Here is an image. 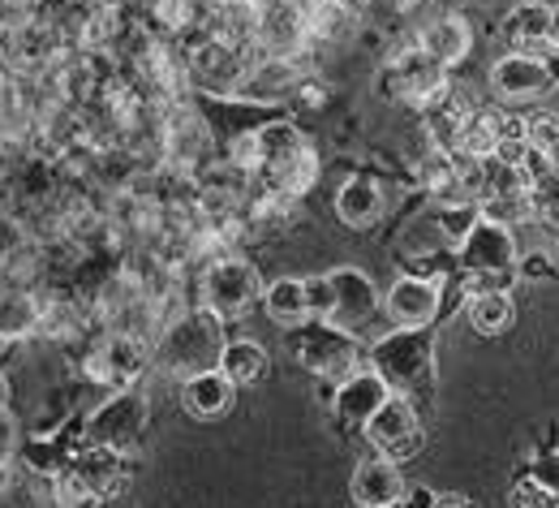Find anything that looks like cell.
Instances as JSON below:
<instances>
[{
    "label": "cell",
    "mask_w": 559,
    "mask_h": 508,
    "mask_svg": "<svg viewBox=\"0 0 559 508\" xmlns=\"http://www.w3.org/2000/svg\"><path fill=\"white\" fill-rule=\"evenodd\" d=\"M512 233L495 220H478V228L461 241V259L469 272H499V268H512Z\"/></svg>",
    "instance_id": "13"
},
{
    "label": "cell",
    "mask_w": 559,
    "mask_h": 508,
    "mask_svg": "<svg viewBox=\"0 0 559 508\" xmlns=\"http://www.w3.org/2000/svg\"><path fill=\"white\" fill-rule=\"evenodd\" d=\"M4 405H9V379H4V370H0V414H4Z\"/></svg>",
    "instance_id": "33"
},
{
    "label": "cell",
    "mask_w": 559,
    "mask_h": 508,
    "mask_svg": "<svg viewBox=\"0 0 559 508\" xmlns=\"http://www.w3.org/2000/svg\"><path fill=\"white\" fill-rule=\"evenodd\" d=\"M366 436L370 444L379 448V457H388V461H405V457H414L421 448V423H418V410L405 401V397H388L379 410H374V418L366 423Z\"/></svg>",
    "instance_id": "2"
},
{
    "label": "cell",
    "mask_w": 559,
    "mask_h": 508,
    "mask_svg": "<svg viewBox=\"0 0 559 508\" xmlns=\"http://www.w3.org/2000/svg\"><path fill=\"white\" fill-rule=\"evenodd\" d=\"M478 220H483V203H474V199H452V203L439 212V228H443L448 241H465V237L478 228Z\"/></svg>",
    "instance_id": "23"
},
{
    "label": "cell",
    "mask_w": 559,
    "mask_h": 508,
    "mask_svg": "<svg viewBox=\"0 0 559 508\" xmlns=\"http://www.w3.org/2000/svg\"><path fill=\"white\" fill-rule=\"evenodd\" d=\"M142 366H146V350H142L139 336H112V341H104V345L91 354L86 370H91L99 383L126 392V388H134Z\"/></svg>",
    "instance_id": "10"
},
{
    "label": "cell",
    "mask_w": 559,
    "mask_h": 508,
    "mask_svg": "<svg viewBox=\"0 0 559 508\" xmlns=\"http://www.w3.org/2000/svg\"><path fill=\"white\" fill-rule=\"evenodd\" d=\"M551 272V259L547 255H530L525 263H521V276H547Z\"/></svg>",
    "instance_id": "29"
},
{
    "label": "cell",
    "mask_w": 559,
    "mask_h": 508,
    "mask_svg": "<svg viewBox=\"0 0 559 508\" xmlns=\"http://www.w3.org/2000/svg\"><path fill=\"white\" fill-rule=\"evenodd\" d=\"M297 151H306V143H301V134L293 130V126H284V121H272V126H263V130H254V168L267 177V173H276V168H284Z\"/></svg>",
    "instance_id": "18"
},
{
    "label": "cell",
    "mask_w": 559,
    "mask_h": 508,
    "mask_svg": "<svg viewBox=\"0 0 559 508\" xmlns=\"http://www.w3.org/2000/svg\"><path fill=\"white\" fill-rule=\"evenodd\" d=\"M388 397H392V388L379 370H353L349 379H341V388H336V414L353 427H366Z\"/></svg>",
    "instance_id": "12"
},
{
    "label": "cell",
    "mask_w": 559,
    "mask_h": 508,
    "mask_svg": "<svg viewBox=\"0 0 559 508\" xmlns=\"http://www.w3.org/2000/svg\"><path fill=\"white\" fill-rule=\"evenodd\" d=\"M357 26V9L349 0H306V31L310 39H345Z\"/></svg>",
    "instance_id": "20"
},
{
    "label": "cell",
    "mask_w": 559,
    "mask_h": 508,
    "mask_svg": "<svg viewBox=\"0 0 559 508\" xmlns=\"http://www.w3.org/2000/svg\"><path fill=\"white\" fill-rule=\"evenodd\" d=\"M547 48H551V52H559V4L551 9V39H547Z\"/></svg>",
    "instance_id": "32"
},
{
    "label": "cell",
    "mask_w": 559,
    "mask_h": 508,
    "mask_svg": "<svg viewBox=\"0 0 559 508\" xmlns=\"http://www.w3.org/2000/svg\"><path fill=\"white\" fill-rule=\"evenodd\" d=\"M469 26L461 22V17H439V22H430L426 31H421V44L418 48H426L443 70L448 66H456V61H465L469 57Z\"/></svg>",
    "instance_id": "17"
},
{
    "label": "cell",
    "mask_w": 559,
    "mask_h": 508,
    "mask_svg": "<svg viewBox=\"0 0 559 508\" xmlns=\"http://www.w3.org/2000/svg\"><path fill=\"white\" fill-rule=\"evenodd\" d=\"M146 414H151V405H146V397H139L134 388L112 392V401L91 418V439L99 448H108V452H121V448L139 444L142 427H146Z\"/></svg>",
    "instance_id": "3"
},
{
    "label": "cell",
    "mask_w": 559,
    "mask_h": 508,
    "mask_svg": "<svg viewBox=\"0 0 559 508\" xmlns=\"http://www.w3.org/2000/svg\"><path fill=\"white\" fill-rule=\"evenodd\" d=\"M13 108H17V91L0 78V117H13Z\"/></svg>",
    "instance_id": "30"
},
{
    "label": "cell",
    "mask_w": 559,
    "mask_h": 508,
    "mask_svg": "<svg viewBox=\"0 0 559 508\" xmlns=\"http://www.w3.org/2000/svg\"><path fill=\"white\" fill-rule=\"evenodd\" d=\"M490 82H495V91L503 99H538V95H547L556 86V73L534 52H512V57L495 61Z\"/></svg>",
    "instance_id": "8"
},
{
    "label": "cell",
    "mask_w": 559,
    "mask_h": 508,
    "mask_svg": "<svg viewBox=\"0 0 559 508\" xmlns=\"http://www.w3.org/2000/svg\"><path fill=\"white\" fill-rule=\"evenodd\" d=\"M383 310H388V319H392L396 328L421 332V328L439 315V290H435L430 281H421V276H405V281L392 285Z\"/></svg>",
    "instance_id": "11"
},
{
    "label": "cell",
    "mask_w": 559,
    "mask_h": 508,
    "mask_svg": "<svg viewBox=\"0 0 559 508\" xmlns=\"http://www.w3.org/2000/svg\"><path fill=\"white\" fill-rule=\"evenodd\" d=\"M99 500H104L99 487H95L82 470H66V474L57 479V505L61 508H95Z\"/></svg>",
    "instance_id": "24"
},
{
    "label": "cell",
    "mask_w": 559,
    "mask_h": 508,
    "mask_svg": "<svg viewBox=\"0 0 559 508\" xmlns=\"http://www.w3.org/2000/svg\"><path fill=\"white\" fill-rule=\"evenodd\" d=\"M435 508H469L465 496H435Z\"/></svg>",
    "instance_id": "31"
},
{
    "label": "cell",
    "mask_w": 559,
    "mask_h": 508,
    "mask_svg": "<svg viewBox=\"0 0 559 508\" xmlns=\"http://www.w3.org/2000/svg\"><path fill=\"white\" fill-rule=\"evenodd\" d=\"M512 508H559V500L556 496H547V492L530 479L525 487H516V492H512Z\"/></svg>",
    "instance_id": "28"
},
{
    "label": "cell",
    "mask_w": 559,
    "mask_h": 508,
    "mask_svg": "<svg viewBox=\"0 0 559 508\" xmlns=\"http://www.w3.org/2000/svg\"><path fill=\"white\" fill-rule=\"evenodd\" d=\"M254 44L263 48V57H293L301 44H310V31H306V4L297 0H263L259 4V35Z\"/></svg>",
    "instance_id": "5"
},
{
    "label": "cell",
    "mask_w": 559,
    "mask_h": 508,
    "mask_svg": "<svg viewBox=\"0 0 559 508\" xmlns=\"http://www.w3.org/2000/svg\"><path fill=\"white\" fill-rule=\"evenodd\" d=\"M349 496L357 508H401V500H405V479H401L396 461H388V457H366V461L353 470Z\"/></svg>",
    "instance_id": "9"
},
{
    "label": "cell",
    "mask_w": 559,
    "mask_h": 508,
    "mask_svg": "<svg viewBox=\"0 0 559 508\" xmlns=\"http://www.w3.org/2000/svg\"><path fill=\"white\" fill-rule=\"evenodd\" d=\"M530 479L547 492V496H556L559 500V452H547V457H538L534 461V470H530Z\"/></svg>",
    "instance_id": "27"
},
{
    "label": "cell",
    "mask_w": 559,
    "mask_h": 508,
    "mask_svg": "<svg viewBox=\"0 0 559 508\" xmlns=\"http://www.w3.org/2000/svg\"><path fill=\"white\" fill-rule=\"evenodd\" d=\"M418 181L426 190H452V181H456V164H452V151H426L418 164Z\"/></svg>",
    "instance_id": "25"
},
{
    "label": "cell",
    "mask_w": 559,
    "mask_h": 508,
    "mask_svg": "<svg viewBox=\"0 0 559 508\" xmlns=\"http://www.w3.org/2000/svg\"><path fill=\"white\" fill-rule=\"evenodd\" d=\"M383 208H388V199H383L379 181H370V177H349L341 186V194H336V216L345 220L349 228H370L374 220L383 216Z\"/></svg>",
    "instance_id": "16"
},
{
    "label": "cell",
    "mask_w": 559,
    "mask_h": 508,
    "mask_svg": "<svg viewBox=\"0 0 559 508\" xmlns=\"http://www.w3.org/2000/svg\"><path fill=\"white\" fill-rule=\"evenodd\" d=\"M306 293H310V319L328 323V315H332V285H328V276H310Z\"/></svg>",
    "instance_id": "26"
},
{
    "label": "cell",
    "mask_w": 559,
    "mask_h": 508,
    "mask_svg": "<svg viewBox=\"0 0 559 508\" xmlns=\"http://www.w3.org/2000/svg\"><path fill=\"white\" fill-rule=\"evenodd\" d=\"M383 82H388V91L392 95H401V99H435L448 82H443V66L426 52V48H405V52H396L392 57V66L383 73Z\"/></svg>",
    "instance_id": "7"
},
{
    "label": "cell",
    "mask_w": 559,
    "mask_h": 508,
    "mask_svg": "<svg viewBox=\"0 0 559 508\" xmlns=\"http://www.w3.org/2000/svg\"><path fill=\"white\" fill-rule=\"evenodd\" d=\"M219 370L233 379V388H250L267 375V350L259 341H233L219 354Z\"/></svg>",
    "instance_id": "21"
},
{
    "label": "cell",
    "mask_w": 559,
    "mask_h": 508,
    "mask_svg": "<svg viewBox=\"0 0 559 508\" xmlns=\"http://www.w3.org/2000/svg\"><path fill=\"white\" fill-rule=\"evenodd\" d=\"M328 285H332V315H328V323L336 332H361L374 319V310H379V293L370 285V276L353 272V268H341V272L328 276Z\"/></svg>",
    "instance_id": "6"
},
{
    "label": "cell",
    "mask_w": 559,
    "mask_h": 508,
    "mask_svg": "<svg viewBox=\"0 0 559 508\" xmlns=\"http://www.w3.org/2000/svg\"><path fill=\"white\" fill-rule=\"evenodd\" d=\"M503 35H508V44L521 48V52L547 48V39H551V4H543V0L516 4V9L508 13V22H503Z\"/></svg>",
    "instance_id": "15"
},
{
    "label": "cell",
    "mask_w": 559,
    "mask_h": 508,
    "mask_svg": "<svg viewBox=\"0 0 559 508\" xmlns=\"http://www.w3.org/2000/svg\"><path fill=\"white\" fill-rule=\"evenodd\" d=\"M263 297V281H259V268L250 259H215L207 272H203V302L207 310H215L219 319L228 315H246L254 302Z\"/></svg>",
    "instance_id": "1"
},
{
    "label": "cell",
    "mask_w": 559,
    "mask_h": 508,
    "mask_svg": "<svg viewBox=\"0 0 559 508\" xmlns=\"http://www.w3.org/2000/svg\"><path fill=\"white\" fill-rule=\"evenodd\" d=\"M263 306L272 315V323H284V328H297L310 319V293H306V281L297 276H280L276 285L263 290Z\"/></svg>",
    "instance_id": "19"
},
{
    "label": "cell",
    "mask_w": 559,
    "mask_h": 508,
    "mask_svg": "<svg viewBox=\"0 0 559 508\" xmlns=\"http://www.w3.org/2000/svg\"><path fill=\"white\" fill-rule=\"evenodd\" d=\"M181 405H186L194 418H203V423L228 414V405H233V379H228L219 366L190 375V379L181 383Z\"/></svg>",
    "instance_id": "14"
},
{
    "label": "cell",
    "mask_w": 559,
    "mask_h": 508,
    "mask_svg": "<svg viewBox=\"0 0 559 508\" xmlns=\"http://www.w3.org/2000/svg\"><path fill=\"white\" fill-rule=\"evenodd\" d=\"M465 315H469L474 332L499 336V332L512 328V315H516V310H512V297H508V293H478V297H469Z\"/></svg>",
    "instance_id": "22"
},
{
    "label": "cell",
    "mask_w": 559,
    "mask_h": 508,
    "mask_svg": "<svg viewBox=\"0 0 559 508\" xmlns=\"http://www.w3.org/2000/svg\"><path fill=\"white\" fill-rule=\"evenodd\" d=\"M426 366H430V350H426V336L421 332L396 328V336H388V341L374 345V370L388 379L392 392H405V388L421 383Z\"/></svg>",
    "instance_id": "4"
}]
</instances>
